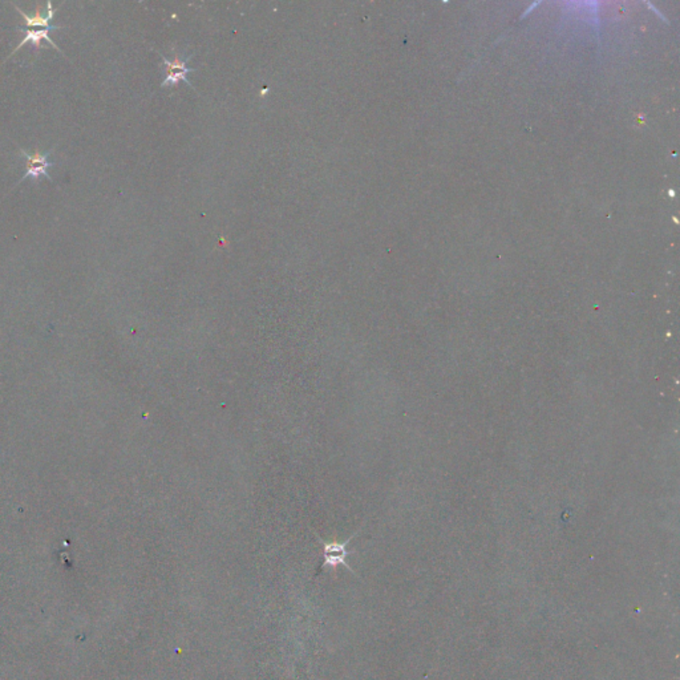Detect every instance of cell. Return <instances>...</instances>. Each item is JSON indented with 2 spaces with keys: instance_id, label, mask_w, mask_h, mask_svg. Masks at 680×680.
I'll return each mask as SVG.
<instances>
[{
  "instance_id": "1",
  "label": "cell",
  "mask_w": 680,
  "mask_h": 680,
  "mask_svg": "<svg viewBox=\"0 0 680 680\" xmlns=\"http://www.w3.org/2000/svg\"><path fill=\"white\" fill-rule=\"evenodd\" d=\"M319 542L322 544L323 547L324 551V562L322 565V568H333V569H336L339 565L345 566L346 569L352 571V569L350 568V565L347 563L346 558L352 553L350 550H347V547L348 544L351 542L352 537H350L347 539L346 542H324L323 539L316 535Z\"/></svg>"
},
{
  "instance_id": "2",
  "label": "cell",
  "mask_w": 680,
  "mask_h": 680,
  "mask_svg": "<svg viewBox=\"0 0 680 680\" xmlns=\"http://www.w3.org/2000/svg\"><path fill=\"white\" fill-rule=\"evenodd\" d=\"M19 152H20V155L24 156L25 161H27V164H25L27 172H25V174L23 176L22 179L18 181V184H20V182L27 179V177H32V179L37 182L40 176H44V177L48 179L49 182H54L52 179H51V176H49L48 172H47L48 167L55 165L54 162H49V161H48V157L51 155V150H48V152H45V153L35 152L32 155L24 152L23 149H20Z\"/></svg>"
},
{
  "instance_id": "3",
  "label": "cell",
  "mask_w": 680,
  "mask_h": 680,
  "mask_svg": "<svg viewBox=\"0 0 680 680\" xmlns=\"http://www.w3.org/2000/svg\"><path fill=\"white\" fill-rule=\"evenodd\" d=\"M161 57L164 60V67H165V78L162 81V87L176 85V84H179V81H181V80L189 83L186 75L194 71V68H189L186 66V61L189 59L181 60L179 57H174L173 60H169L162 55H161Z\"/></svg>"
},
{
  "instance_id": "4",
  "label": "cell",
  "mask_w": 680,
  "mask_h": 680,
  "mask_svg": "<svg viewBox=\"0 0 680 680\" xmlns=\"http://www.w3.org/2000/svg\"><path fill=\"white\" fill-rule=\"evenodd\" d=\"M59 28H61V27H60V25H51V27H47V28H40V30L18 27V30H20V31H24V32H25V37H24L22 42L18 44V47L13 49V52H12L11 55L16 54V51H18V49H20L23 45H25L27 43H32V45H34L35 48H36V49H39V48L42 47V44H40V43H42V40H47V42H48L49 44L52 45L54 48L59 49V47H57V45H56L55 43H54V42L49 39V32H51V31H54V30H59ZM59 51H60V49H59ZM60 52H61V51H60ZM11 55H10V57H11Z\"/></svg>"
}]
</instances>
